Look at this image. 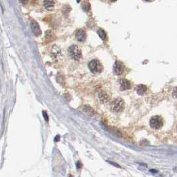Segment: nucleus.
<instances>
[{
    "mask_svg": "<svg viewBox=\"0 0 177 177\" xmlns=\"http://www.w3.org/2000/svg\"><path fill=\"white\" fill-rule=\"evenodd\" d=\"M69 55L70 57L75 61H79L82 56L81 51L79 49V47L75 45H73L69 47Z\"/></svg>",
    "mask_w": 177,
    "mask_h": 177,
    "instance_id": "f257e3e1",
    "label": "nucleus"
},
{
    "mask_svg": "<svg viewBox=\"0 0 177 177\" xmlns=\"http://www.w3.org/2000/svg\"><path fill=\"white\" fill-rule=\"evenodd\" d=\"M88 66L89 70L95 74H99L103 71V66L101 63L97 59H93L91 61Z\"/></svg>",
    "mask_w": 177,
    "mask_h": 177,
    "instance_id": "f03ea898",
    "label": "nucleus"
},
{
    "mask_svg": "<svg viewBox=\"0 0 177 177\" xmlns=\"http://www.w3.org/2000/svg\"><path fill=\"white\" fill-rule=\"evenodd\" d=\"M111 108L114 112H119L123 111V110L125 108V103L123 99L120 98H117L115 99L112 102Z\"/></svg>",
    "mask_w": 177,
    "mask_h": 177,
    "instance_id": "7ed1b4c3",
    "label": "nucleus"
},
{
    "mask_svg": "<svg viewBox=\"0 0 177 177\" xmlns=\"http://www.w3.org/2000/svg\"><path fill=\"white\" fill-rule=\"evenodd\" d=\"M150 126L154 129H159L163 126V120L159 116H154L150 120Z\"/></svg>",
    "mask_w": 177,
    "mask_h": 177,
    "instance_id": "20e7f679",
    "label": "nucleus"
},
{
    "mask_svg": "<svg viewBox=\"0 0 177 177\" xmlns=\"http://www.w3.org/2000/svg\"><path fill=\"white\" fill-rule=\"evenodd\" d=\"M125 67L123 64L120 61H116L113 66V73L117 75H121L124 72Z\"/></svg>",
    "mask_w": 177,
    "mask_h": 177,
    "instance_id": "39448f33",
    "label": "nucleus"
},
{
    "mask_svg": "<svg viewBox=\"0 0 177 177\" xmlns=\"http://www.w3.org/2000/svg\"><path fill=\"white\" fill-rule=\"evenodd\" d=\"M31 31H32L33 33L35 35V36H39L41 33V31L40 29V27L39 24L37 23L35 21L33 20L31 22Z\"/></svg>",
    "mask_w": 177,
    "mask_h": 177,
    "instance_id": "423d86ee",
    "label": "nucleus"
},
{
    "mask_svg": "<svg viewBox=\"0 0 177 177\" xmlns=\"http://www.w3.org/2000/svg\"><path fill=\"white\" fill-rule=\"evenodd\" d=\"M76 39L80 42H83L86 39V33L83 29H79L75 34Z\"/></svg>",
    "mask_w": 177,
    "mask_h": 177,
    "instance_id": "0eeeda50",
    "label": "nucleus"
},
{
    "mask_svg": "<svg viewBox=\"0 0 177 177\" xmlns=\"http://www.w3.org/2000/svg\"><path fill=\"white\" fill-rule=\"evenodd\" d=\"M121 84V91H125L131 88V83L129 81L125 79H121L120 80Z\"/></svg>",
    "mask_w": 177,
    "mask_h": 177,
    "instance_id": "6e6552de",
    "label": "nucleus"
},
{
    "mask_svg": "<svg viewBox=\"0 0 177 177\" xmlns=\"http://www.w3.org/2000/svg\"><path fill=\"white\" fill-rule=\"evenodd\" d=\"M135 90L138 95H143L147 92V87H146L145 85H138L137 86Z\"/></svg>",
    "mask_w": 177,
    "mask_h": 177,
    "instance_id": "1a4fd4ad",
    "label": "nucleus"
},
{
    "mask_svg": "<svg viewBox=\"0 0 177 177\" xmlns=\"http://www.w3.org/2000/svg\"><path fill=\"white\" fill-rule=\"evenodd\" d=\"M55 2L53 1H44L43 5L48 11H51L54 7Z\"/></svg>",
    "mask_w": 177,
    "mask_h": 177,
    "instance_id": "9d476101",
    "label": "nucleus"
},
{
    "mask_svg": "<svg viewBox=\"0 0 177 177\" xmlns=\"http://www.w3.org/2000/svg\"><path fill=\"white\" fill-rule=\"evenodd\" d=\"M61 51L60 49L56 46H53V49H52V51H51V55L53 56V57L54 59H57L59 57V55H61Z\"/></svg>",
    "mask_w": 177,
    "mask_h": 177,
    "instance_id": "9b49d317",
    "label": "nucleus"
},
{
    "mask_svg": "<svg viewBox=\"0 0 177 177\" xmlns=\"http://www.w3.org/2000/svg\"><path fill=\"white\" fill-rule=\"evenodd\" d=\"M97 33L99 35V36L100 37L101 39L105 40L106 39V37H107V34L105 31L103 30V29H99L97 31Z\"/></svg>",
    "mask_w": 177,
    "mask_h": 177,
    "instance_id": "f8f14e48",
    "label": "nucleus"
},
{
    "mask_svg": "<svg viewBox=\"0 0 177 177\" xmlns=\"http://www.w3.org/2000/svg\"><path fill=\"white\" fill-rule=\"evenodd\" d=\"M82 9H83V10L85 11H89V9H90L91 8V5L88 2V1H84L82 4Z\"/></svg>",
    "mask_w": 177,
    "mask_h": 177,
    "instance_id": "ddd939ff",
    "label": "nucleus"
},
{
    "mask_svg": "<svg viewBox=\"0 0 177 177\" xmlns=\"http://www.w3.org/2000/svg\"><path fill=\"white\" fill-rule=\"evenodd\" d=\"M99 98H100V99H101V102L105 103V102L108 101V96L107 95H106L105 93H102L101 94H99Z\"/></svg>",
    "mask_w": 177,
    "mask_h": 177,
    "instance_id": "4468645a",
    "label": "nucleus"
},
{
    "mask_svg": "<svg viewBox=\"0 0 177 177\" xmlns=\"http://www.w3.org/2000/svg\"><path fill=\"white\" fill-rule=\"evenodd\" d=\"M43 115L45 120L46 121H49V117H48L47 112H45V111H43Z\"/></svg>",
    "mask_w": 177,
    "mask_h": 177,
    "instance_id": "2eb2a0df",
    "label": "nucleus"
},
{
    "mask_svg": "<svg viewBox=\"0 0 177 177\" xmlns=\"http://www.w3.org/2000/svg\"><path fill=\"white\" fill-rule=\"evenodd\" d=\"M109 163H110V164H112V165H113V166H116V167H117V168H121V167L120 166L119 164H117V163H112V162H109Z\"/></svg>",
    "mask_w": 177,
    "mask_h": 177,
    "instance_id": "dca6fc26",
    "label": "nucleus"
},
{
    "mask_svg": "<svg viewBox=\"0 0 177 177\" xmlns=\"http://www.w3.org/2000/svg\"><path fill=\"white\" fill-rule=\"evenodd\" d=\"M81 167H82V164H81V163H80L79 161V162H77V168H81Z\"/></svg>",
    "mask_w": 177,
    "mask_h": 177,
    "instance_id": "f3484780",
    "label": "nucleus"
},
{
    "mask_svg": "<svg viewBox=\"0 0 177 177\" xmlns=\"http://www.w3.org/2000/svg\"><path fill=\"white\" fill-rule=\"evenodd\" d=\"M59 140V136H57V137H55V141H58Z\"/></svg>",
    "mask_w": 177,
    "mask_h": 177,
    "instance_id": "a211bd4d",
    "label": "nucleus"
},
{
    "mask_svg": "<svg viewBox=\"0 0 177 177\" xmlns=\"http://www.w3.org/2000/svg\"><path fill=\"white\" fill-rule=\"evenodd\" d=\"M21 2L23 3V4H27L28 1H21Z\"/></svg>",
    "mask_w": 177,
    "mask_h": 177,
    "instance_id": "6ab92c4d",
    "label": "nucleus"
},
{
    "mask_svg": "<svg viewBox=\"0 0 177 177\" xmlns=\"http://www.w3.org/2000/svg\"><path fill=\"white\" fill-rule=\"evenodd\" d=\"M151 173H156L158 171H156V170H151Z\"/></svg>",
    "mask_w": 177,
    "mask_h": 177,
    "instance_id": "aec40b11",
    "label": "nucleus"
}]
</instances>
